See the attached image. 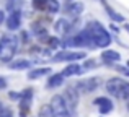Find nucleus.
<instances>
[{"mask_svg":"<svg viewBox=\"0 0 129 117\" xmlns=\"http://www.w3.org/2000/svg\"><path fill=\"white\" fill-rule=\"evenodd\" d=\"M101 59H103V62H105V63H113V62H119L121 55H119V52L108 49V51L101 52Z\"/></svg>","mask_w":129,"mask_h":117,"instance_id":"11","label":"nucleus"},{"mask_svg":"<svg viewBox=\"0 0 129 117\" xmlns=\"http://www.w3.org/2000/svg\"><path fill=\"white\" fill-rule=\"evenodd\" d=\"M85 29L91 34V38H93L96 47H103L105 49V47H108V46L111 44V36H110V33L101 26V23L88 21V25H87Z\"/></svg>","mask_w":129,"mask_h":117,"instance_id":"1","label":"nucleus"},{"mask_svg":"<svg viewBox=\"0 0 129 117\" xmlns=\"http://www.w3.org/2000/svg\"><path fill=\"white\" fill-rule=\"evenodd\" d=\"M124 75H127V76H129V68H126V72H124Z\"/></svg>","mask_w":129,"mask_h":117,"instance_id":"30","label":"nucleus"},{"mask_svg":"<svg viewBox=\"0 0 129 117\" xmlns=\"http://www.w3.org/2000/svg\"><path fill=\"white\" fill-rule=\"evenodd\" d=\"M64 83V75L62 73H56V75H52L49 80H47V86L49 88H57V86H60Z\"/></svg>","mask_w":129,"mask_h":117,"instance_id":"16","label":"nucleus"},{"mask_svg":"<svg viewBox=\"0 0 129 117\" xmlns=\"http://www.w3.org/2000/svg\"><path fill=\"white\" fill-rule=\"evenodd\" d=\"M106 91L118 99H129V83L123 78H111L106 81Z\"/></svg>","mask_w":129,"mask_h":117,"instance_id":"3","label":"nucleus"},{"mask_svg":"<svg viewBox=\"0 0 129 117\" xmlns=\"http://www.w3.org/2000/svg\"><path fill=\"white\" fill-rule=\"evenodd\" d=\"M69 2H74V0H69Z\"/></svg>","mask_w":129,"mask_h":117,"instance_id":"33","label":"nucleus"},{"mask_svg":"<svg viewBox=\"0 0 129 117\" xmlns=\"http://www.w3.org/2000/svg\"><path fill=\"white\" fill-rule=\"evenodd\" d=\"M83 8H85V7H83L82 2H69L67 7H66V12H67V15L77 18V16H80L83 13Z\"/></svg>","mask_w":129,"mask_h":117,"instance_id":"9","label":"nucleus"},{"mask_svg":"<svg viewBox=\"0 0 129 117\" xmlns=\"http://www.w3.org/2000/svg\"><path fill=\"white\" fill-rule=\"evenodd\" d=\"M95 67H96V60H87L85 62V70H88V68H95Z\"/></svg>","mask_w":129,"mask_h":117,"instance_id":"22","label":"nucleus"},{"mask_svg":"<svg viewBox=\"0 0 129 117\" xmlns=\"http://www.w3.org/2000/svg\"><path fill=\"white\" fill-rule=\"evenodd\" d=\"M16 47H18V38L15 36H2L0 39V62H12L13 55L16 52Z\"/></svg>","mask_w":129,"mask_h":117,"instance_id":"2","label":"nucleus"},{"mask_svg":"<svg viewBox=\"0 0 129 117\" xmlns=\"http://www.w3.org/2000/svg\"><path fill=\"white\" fill-rule=\"evenodd\" d=\"M3 109H5V107H3V104H2V102H0V112H2Z\"/></svg>","mask_w":129,"mask_h":117,"instance_id":"29","label":"nucleus"},{"mask_svg":"<svg viewBox=\"0 0 129 117\" xmlns=\"http://www.w3.org/2000/svg\"><path fill=\"white\" fill-rule=\"evenodd\" d=\"M0 117H13V114H12V111H10V109H3L2 112H0Z\"/></svg>","mask_w":129,"mask_h":117,"instance_id":"24","label":"nucleus"},{"mask_svg":"<svg viewBox=\"0 0 129 117\" xmlns=\"http://www.w3.org/2000/svg\"><path fill=\"white\" fill-rule=\"evenodd\" d=\"M49 104L52 107V112L56 117H72V112H70V109H69V106H67L62 94H54Z\"/></svg>","mask_w":129,"mask_h":117,"instance_id":"4","label":"nucleus"},{"mask_svg":"<svg viewBox=\"0 0 129 117\" xmlns=\"http://www.w3.org/2000/svg\"><path fill=\"white\" fill-rule=\"evenodd\" d=\"M8 98H10V99H21V98H23V94H20V93H13V91H10V93H8Z\"/></svg>","mask_w":129,"mask_h":117,"instance_id":"23","label":"nucleus"},{"mask_svg":"<svg viewBox=\"0 0 129 117\" xmlns=\"http://www.w3.org/2000/svg\"><path fill=\"white\" fill-rule=\"evenodd\" d=\"M33 7H35L36 10H46L47 0H33Z\"/></svg>","mask_w":129,"mask_h":117,"instance_id":"20","label":"nucleus"},{"mask_svg":"<svg viewBox=\"0 0 129 117\" xmlns=\"http://www.w3.org/2000/svg\"><path fill=\"white\" fill-rule=\"evenodd\" d=\"M47 42H49V47L51 49H56V47H59V46H60V42H62V41H59L57 38H49V41H47Z\"/></svg>","mask_w":129,"mask_h":117,"instance_id":"21","label":"nucleus"},{"mask_svg":"<svg viewBox=\"0 0 129 117\" xmlns=\"http://www.w3.org/2000/svg\"><path fill=\"white\" fill-rule=\"evenodd\" d=\"M21 41H23V42H28V41H29V34H28L26 31L21 33Z\"/></svg>","mask_w":129,"mask_h":117,"instance_id":"25","label":"nucleus"},{"mask_svg":"<svg viewBox=\"0 0 129 117\" xmlns=\"http://www.w3.org/2000/svg\"><path fill=\"white\" fill-rule=\"evenodd\" d=\"M5 20H7V18H5V12H3V10H0V25H2Z\"/></svg>","mask_w":129,"mask_h":117,"instance_id":"27","label":"nucleus"},{"mask_svg":"<svg viewBox=\"0 0 129 117\" xmlns=\"http://www.w3.org/2000/svg\"><path fill=\"white\" fill-rule=\"evenodd\" d=\"M111 29H113V31H118V33H119V28H118L116 25H111Z\"/></svg>","mask_w":129,"mask_h":117,"instance_id":"28","label":"nucleus"},{"mask_svg":"<svg viewBox=\"0 0 129 117\" xmlns=\"http://www.w3.org/2000/svg\"><path fill=\"white\" fill-rule=\"evenodd\" d=\"M5 23H7V28H8L10 31L20 29V26H21V15H20V12H12L10 16H7Z\"/></svg>","mask_w":129,"mask_h":117,"instance_id":"7","label":"nucleus"},{"mask_svg":"<svg viewBox=\"0 0 129 117\" xmlns=\"http://www.w3.org/2000/svg\"><path fill=\"white\" fill-rule=\"evenodd\" d=\"M103 5H105V10L108 12V15H110V18L113 20V21H119V23H121V21H124V16H123V15H119V13H116L110 5H108V3H105V2H103Z\"/></svg>","mask_w":129,"mask_h":117,"instance_id":"17","label":"nucleus"},{"mask_svg":"<svg viewBox=\"0 0 129 117\" xmlns=\"http://www.w3.org/2000/svg\"><path fill=\"white\" fill-rule=\"evenodd\" d=\"M46 10L49 13H57V12H59V2H57V0H47Z\"/></svg>","mask_w":129,"mask_h":117,"instance_id":"19","label":"nucleus"},{"mask_svg":"<svg viewBox=\"0 0 129 117\" xmlns=\"http://www.w3.org/2000/svg\"><path fill=\"white\" fill-rule=\"evenodd\" d=\"M38 117H56V115H54V112H52V107H51V104H44V106H41Z\"/></svg>","mask_w":129,"mask_h":117,"instance_id":"18","label":"nucleus"},{"mask_svg":"<svg viewBox=\"0 0 129 117\" xmlns=\"http://www.w3.org/2000/svg\"><path fill=\"white\" fill-rule=\"evenodd\" d=\"M127 68H129V60H127Z\"/></svg>","mask_w":129,"mask_h":117,"instance_id":"32","label":"nucleus"},{"mask_svg":"<svg viewBox=\"0 0 129 117\" xmlns=\"http://www.w3.org/2000/svg\"><path fill=\"white\" fill-rule=\"evenodd\" d=\"M82 67L79 65V63H70V65H67L66 68L62 70V75L64 76H72V75H79V73H82Z\"/></svg>","mask_w":129,"mask_h":117,"instance_id":"13","label":"nucleus"},{"mask_svg":"<svg viewBox=\"0 0 129 117\" xmlns=\"http://www.w3.org/2000/svg\"><path fill=\"white\" fill-rule=\"evenodd\" d=\"M127 109H129V104H127Z\"/></svg>","mask_w":129,"mask_h":117,"instance_id":"34","label":"nucleus"},{"mask_svg":"<svg viewBox=\"0 0 129 117\" xmlns=\"http://www.w3.org/2000/svg\"><path fill=\"white\" fill-rule=\"evenodd\" d=\"M54 29H56L57 33H64V34H66V33L70 31V23L67 21L66 18H60L54 23Z\"/></svg>","mask_w":129,"mask_h":117,"instance_id":"14","label":"nucleus"},{"mask_svg":"<svg viewBox=\"0 0 129 117\" xmlns=\"http://www.w3.org/2000/svg\"><path fill=\"white\" fill-rule=\"evenodd\" d=\"M49 73H51V68H35L28 73V78L29 80H38L44 75H49Z\"/></svg>","mask_w":129,"mask_h":117,"instance_id":"15","label":"nucleus"},{"mask_svg":"<svg viewBox=\"0 0 129 117\" xmlns=\"http://www.w3.org/2000/svg\"><path fill=\"white\" fill-rule=\"evenodd\" d=\"M3 88H7V81L3 76H0V89H3Z\"/></svg>","mask_w":129,"mask_h":117,"instance_id":"26","label":"nucleus"},{"mask_svg":"<svg viewBox=\"0 0 129 117\" xmlns=\"http://www.w3.org/2000/svg\"><path fill=\"white\" fill-rule=\"evenodd\" d=\"M126 31H127V33H129V25H126Z\"/></svg>","mask_w":129,"mask_h":117,"instance_id":"31","label":"nucleus"},{"mask_svg":"<svg viewBox=\"0 0 129 117\" xmlns=\"http://www.w3.org/2000/svg\"><path fill=\"white\" fill-rule=\"evenodd\" d=\"M98 78H91V80H83V81H79L75 85V88H77V91L79 93H90V91H93L95 88L98 86Z\"/></svg>","mask_w":129,"mask_h":117,"instance_id":"8","label":"nucleus"},{"mask_svg":"<svg viewBox=\"0 0 129 117\" xmlns=\"http://www.w3.org/2000/svg\"><path fill=\"white\" fill-rule=\"evenodd\" d=\"M64 99H66L67 106H69L70 112H75L77 109V104H79V91H77L75 86H69V88L66 89V94H64Z\"/></svg>","mask_w":129,"mask_h":117,"instance_id":"6","label":"nucleus"},{"mask_svg":"<svg viewBox=\"0 0 129 117\" xmlns=\"http://www.w3.org/2000/svg\"><path fill=\"white\" fill-rule=\"evenodd\" d=\"M93 104L100 107V112H101V114H106V112H110L111 109H113V102H111L108 98H96L93 101Z\"/></svg>","mask_w":129,"mask_h":117,"instance_id":"10","label":"nucleus"},{"mask_svg":"<svg viewBox=\"0 0 129 117\" xmlns=\"http://www.w3.org/2000/svg\"><path fill=\"white\" fill-rule=\"evenodd\" d=\"M85 57H87V52H83V51H79V52L62 51V52H57V54L52 57V60H54V62H62V60H67V62H75V60L85 59Z\"/></svg>","mask_w":129,"mask_h":117,"instance_id":"5","label":"nucleus"},{"mask_svg":"<svg viewBox=\"0 0 129 117\" xmlns=\"http://www.w3.org/2000/svg\"><path fill=\"white\" fill-rule=\"evenodd\" d=\"M8 67L12 70H26V68L31 67V62L26 60V59H18V60H12Z\"/></svg>","mask_w":129,"mask_h":117,"instance_id":"12","label":"nucleus"}]
</instances>
